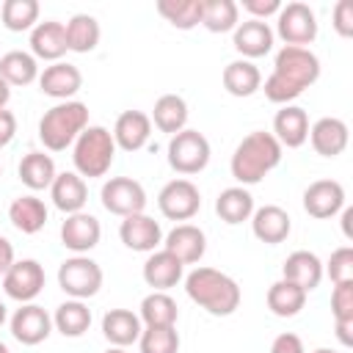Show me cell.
<instances>
[{
    "label": "cell",
    "mask_w": 353,
    "mask_h": 353,
    "mask_svg": "<svg viewBox=\"0 0 353 353\" xmlns=\"http://www.w3.org/2000/svg\"><path fill=\"white\" fill-rule=\"evenodd\" d=\"M320 77V58L309 47H281L262 91L276 105H290Z\"/></svg>",
    "instance_id": "cell-1"
},
{
    "label": "cell",
    "mask_w": 353,
    "mask_h": 353,
    "mask_svg": "<svg viewBox=\"0 0 353 353\" xmlns=\"http://www.w3.org/2000/svg\"><path fill=\"white\" fill-rule=\"evenodd\" d=\"M185 292L193 303H199L204 312H210L212 317H229L237 312L240 306V284L215 268H193L185 276Z\"/></svg>",
    "instance_id": "cell-2"
},
{
    "label": "cell",
    "mask_w": 353,
    "mask_h": 353,
    "mask_svg": "<svg viewBox=\"0 0 353 353\" xmlns=\"http://www.w3.org/2000/svg\"><path fill=\"white\" fill-rule=\"evenodd\" d=\"M281 143L265 132V130H254L248 132L232 152L229 160V171L237 179V185H256L262 182L279 163H281Z\"/></svg>",
    "instance_id": "cell-3"
},
{
    "label": "cell",
    "mask_w": 353,
    "mask_h": 353,
    "mask_svg": "<svg viewBox=\"0 0 353 353\" xmlns=\"http://www.w3.org/2000/svg\"><path fill=\"white\" fill-rule=\"evenodd\" d=\"M85 127H88V105L85 102H80V99L55 102L39 119V141L50 152H63L77 141V135Z\"/></svg>",
    "instance_id": "cell-4"
},
{
    "label": "cell",
    "mask_w": 353,
    "mask_h": 353,
    "mask_svg": "<svg viewBox=\"0 0 353 353\" xmlns=\"http://www.w3.org/2000/svg\"><path fill=\"white\" fill-rule=\"evenodd\" d=\"M113 160H116V141L113 132L102 124H88L72 143V163L83 179L105 176Z\"/></svg>",
    "instance_id": "cell-5"
},
{
    "label": "cell",
    "mask_w": 353,
    "mask_h": 353,
    "mask_svg": "<svg viewBox=\"0 0 353 353\" xmlns=\"http://www.w3.org/2000/svg\"><path fill=\"white\" fill-rule=\"evenodd\" d=\"M102 281H105V273H102L99 262L91 259L88 254H74V256L63 259L58 268V287L74 301L94 298L99 292Z\"/></svg>",
    "instance_id": "cell-6"
},
{
    "label": "cell",
    "mask_w": 353,
    "mask_h": 353,
    "mask_svg": "<svg viewBox=\"0 0 353 353\" xmlns=\"http://www.w3.org/2000/svg\"><path fill=\"white\" fill-rule=\"evenodd\" d=\"M210 154H212L210 141L199 130L185 127L182 132L171 135V141H168V165L176 174H182L185 179L199 174V171H204L207 163H210Z\"/></svg>",
    "instance_id": "cell-7"
},
{
    "label": "cell",
    "mask_w": 353,
    "mask_h": 353,
    "mask_svg": "<svg viewBox=\"0 0 353 353\" xmlns=\"http://www.w3.org/2000/svg\"><path fill=\"white\" fill-rule=\"evenodd\" d=\"M276 33L287 47H309L317 39V14L312 6L292 0L276 14Z\"/></svg>",
    "instance_id": "cell-8"
},
{
    "label": "cell",
    "mask_w": 353,
    "mask_h": 353,
    "mask_svg": "<svg viewBox=\"0 0 353 353\" xmlns=\"http://www.w3.org/2000/svg\"><path fill=\"white\" fill-rule=\"evenodd\" d=\"M99 199H102V207L110 215H119V218L138 215V212L146 210V190L132 176H110L102 185Z\"/></svg>",
    "instance_id": "cell-9"
},
{
    "label": "cell",
    "mask_w": 353,
    "mask_h": 353,
    "mask_svg": "<svg viewBox=\"0 0 353 353\" xmlns=\"http://www.w3.org/2000/svg\"><path fill=\"white\" fill-rule=\"evenodd\" d=\"M157 207L168 221H190L201 207V193L190 179L176 176L160 188Z\"/></svg>",
    "instance_id": "cell-10"
},
{
    "label": "cell",
    "mask_w": 353,
    "mask_h": 353,
    "mask_svg": "<svg viewBox=\"0 0 353 353\" xmlns=\"http://www.w3.org/2000/svg\"><path fill=\"white\" fill-rule=\"evenodd\" d=\"M44 281H47V276H44L41 262L17 259L3 276V290L8 298H14L19 303H33V298L44 290Z\"/></svg>",
    "instance_id": "cell-11"
},
{
    "label": "cell",
    "mask_w": 353,
    "mask_h": 353,
    "mask_svg": "<svg viewBox=\"0 0 353 353\" xmlns=\"http://www.w3.org/2000/svg\"><path fill=\"white\" fill-rule=\"evenodd\" d=\"M11 336L28 347L41 345L52 334V314L39 303H19V309L8 320Z\"/></svg>",
    "instance_id": "cell-12"
},
{
    "label": "cell",
    "mask_w": 353,
    "mask_h": 353,
    "mask_svg": "<svg viewBox=\"0 0 353 353\" xmlns=\"http://www.w3.org/2000/svg\"><path fill=\"white\" fill-rule=\"evenodd\" d=\"M99 237H102V223L97 221V215L85 210L66 215L61 223V243L72 254H88L91 248L99 245Z\"/></svg>",
    "instance_id": "cell-13"
},
{
    "label": "cell",
    "mask_w": 353,
    "mask_h": 353,
    "mask_svg": "<svg viewBox=\"0 0 353 353\" xmlns=\"http://www.w3.org/2000/svg\"><path fill=\"white\" fill-rule=\"evenodd\" d=\"M39 88L47 97L66 102L83 88V72L69 61H55L39 72Z\"/></svg>",
    "instance_id": "cell-14"
},
{
    "label": "cell",
    "mask_w": 353,
    "mask_h": 353,
    "mask_svg": "<svg viewBox=\"0 0 353 353\" xmlns=\"http://www.w3.org/2000/svg\"><path fill=\"white\" fill-rule=\"evenodd\" d=\"M345 207V188L336 179H314L306 190H303V210L317 218H334L336 212H342Z\"/></svg>",
    "instance_id": "cell-15"
},
{
    "label": "cell",
    "mask_w": 353,
    "mask_h": 353,
    "mask_svg": "<svg viewBox=\"0 0 353 353\" xmlns=\"http://www.w3.org/2000/svg\"><path fill=\"white\" fill-rule=\"evenodd\" d=\"M119 237L130 251H141V254H152V251H157V245H163V229L146 212L121 218Z\"/></svg>",
    "instance_id": "cell-16"
},
{
    "label": "cell",
    "mask_w": 353,
    "mask_h": 353,
    "mask_svg": "<svg viewBox=\"0 0 353 353\" xmlns=\"http://www.w3.org/2000/svg\"><path fill=\"white\" fill-rule=\"evenodd\" d=\"M273 28L262 19H245V22H237V28L232 30V44L234 50L245 58V61H254V58H262L273 50Z\"/></svg>",
    "instance_id": "cell-17"
},
{
    "label": "cell",
    "mask_w": 353,
    "mask_h": 353,
    "mask_svg": "<svg viewBox=\"0 0 353 353\" xmlns=\"http://www.w3.org/2000/svg\"><path fill=\"white\" fill-rule=\"evenodd\" d=\"M306 141H312V149L320 157H336V154H342L347 149L350 130H347V124L342 119L323 116L314 124H309V138Z\"/></svg>",
    "instance_id": "cell-18"
},
{
    "label": "cell",
    "mask_w": 353,
    "mask_h": 353,
    "mask_svg": "<svg viewBox=\"0 0 353 353\" xmlns=\"http://www.w3.org/2000/svg\"><path fill=\"white\" fill-rule=\"evenodd\" d=\"M163 248L174 254L182 265H196L207 251V234L196 223H176L163 237Z\"/></svg>",
    "instance_id": "cell-19"
},
{
    "label": "cell",
    "mask_w": 353,
    "mask_h": 353,
    "mask_svg": "<svg viewBox=\"0 0 353 353\" xmlns=\"http://www.w3.org/2000/svg\"><path fill=\"white\" fill-rule=\"evenodd\" d=\"M69 52L66 47V28L58 19H44L30 30V55L39 61H61Z\"/></svg>",
    "instance_id": "cell-20"
},
{
    "label": "cell",
    "mask_w": 353,
    "mask_h": 353,
    "mask_svg": "<svg viewBox=\"0 0 353 353\" xmlns=\"http://www.w3.org/2000/svg\"><path fill=\"white\" fill-rule=\"evenodd\" d=\"M152 135V119L143 110H124L119 113L116 124H113V141L116 149L124 152H141L149 143Z\"/></svg>",
    "instance_id": "cell-21"
},
{
    "label": "cell",
    "mask_w": 353,
    "mask_h": 353,
    "mask_svg": "<svg viewBox=\"0 0 353 353\" xmlns=\"http://www.w3.org/2000/svg\"><path fill=\"white\" fill-rule=\"evenodd\" d=\"M251 232L259 243H268V245H279L290 237L292 232V221L287 215L284 207L279 204H265L259 210H254L251 215Z\"/></svg>",
    "instance_id": "cell-22"
},
{
    "label": "cell",
    "mask_w": 353,
    "mask_h": 353,
    "mask_svg": "<svg viewBox=\"0 0 353 353\" xmlns=\"http://www.w3.org/2000/svg\"><path fill=\"white\" fill-rule=\"evenodd\" d=\"M182 276H185V265L165 248L152 251L143 262V281L157 292H168L182 281Z\"/></svg>",
    "instance_id": "cell-23"
},
{
    "label": "cell",
    "mask_w": 353,
    "mask_h": 353,
    "mask_svg": "<svg viewBox=\"0 0 353 353\" xmlns=\"http://www.w3.org/2000/svg\"><path fill=\"white\" fill-rule=\"evenodd\" d=\"M281 149H298L309 138V116L301 105H281V110L273 116V132H270Z\"/></svg>",
    "instance_id": "cell-24"
},
{
    "label": "cell",
    "mask_w": 353,
    "mask_h": 353,
    "mask_svg": "<svg viewBox=\"0 0 353 353\" xmlns=\"http://www.w3.org/2000/svg\"><path fill=\"white\" fill-rule=\"evenodd\" d=\"M281 279L298 284L303 292H312V290H317L320 281H323V262H320V256H317L314 251L298 248V251H292V254L284 259V265H281Z\"/></svg>",
    "instance_id": "cell-25"
},
{
    "label": "cell",
    "mask_w": 353,
    "mask_h": 353,
    "mask_svg": "<svg viewBox=\"0 0 353 353\" xmlns=\"http://www.w3.org/2000/svg\"><path fill=\"white\" fill-rule=\"evenodd\" d=\"M50 199L63 215L80 212L88 201V185L77 171H61L50 185Z\"/></svg>",
    "instance_id": "cell-26"
},
{
    "label": "cell",
    "mask_w": 353,
    "mask_h": 353,
    "mask_svg": "<svg viewBox=\"0 0 353 353\" xmlns=\"http://www.w3.org/2000/svg\"><path fill=\"white\" fill-rule=\"evenodd\" d=\"M141 331H143V323L132 309H108L102 317V334L113 347H127L138 342Z\"/></svg>",
    "instance_id": "cell-27"
},
{
    "label": "cell",
    "mask_w": 353,
    "mask_h": 353,
    "mask_svg": "<svg viewBox=\"0 0 353 353\" xmlns=\"http://www.w3.org/2000/svg\"><path fill=\"white\" fill-rule=\"evenodd\" d=\"M47 204L39 199V196H33V193H28V196H17L14 201H11V207H8V221L14 223V229H19L22 234H36V232H41L44 229V223H47Z\"/></svg>",
    "instance_id": "cell-28"
},
{
    "label": "cell",
    "mask_w": 353,
    "mask_h": 353,
    "mask_svg": "<svg viewBox=\"0 0 353 353\" xmlns=\"http://www.w3.org/2000/svg\"><path fill=\"white\" fill-rule=\"evenodd\" d=\"M215 212L229 226H237L243 221H251V215H254V196L248 193V188L232 185V188H226V190L218 193Z\"/></svg>",
    "instance_id": "cell-29"
},
{
    "label": "cell",
    "mask_w": 353,
    "mask_h": 353,
    "mask_svg": "<svg viewBox=\"0 0 353 353\" xmlns=\"http://www.w3.org/2000/svg\"><path fill=\"white\" fill-rule=\"evenodd\" d=\"M221 80H223V88L232 97H251L262 88V72L256 69L254 61H245V58H237V61L226 63Z\"/></svg>",
    "instance_id": "cell-30"
},
{
    "label": "cell",
    "mask_w": 353,
    "mask_h": 353,
    "mask_svg": "<svg viewBox=\"0 0 353 353\" xmlns=\"http://www.w3.org/2000/svg\"><path fill=\"white\" fill-rule=\"evenodd\" d=\"M152 124L160 130V132H168V135H176L188 127V102L179 97V94H163L154 108H152Z\"/></svg>",
    "instance_id": "cell-31"
},
{
    "label": "cell",
    "mask_w": 353,
    "mask_h": 353,
    "mask_svg": "<svg viewBox=\"0 0 353 353\" xmlns=\"http://www.w3.org/2000/svg\"><path fill=\"white\" fill-rule=\"evenodd\" d=\"M52 328H55L58 334L69 336V339H77V336H83V334L91 328V309L85 306V301L69 298V301H63V303L55 309V314H52Z\"/></svg>",
    "instance_id": "cell-32"
},
{
    "label": "cell",
    "mask_w": 353,
    "mask_h": 353,
    "mask_svg": "<svg viewBox=\"0 0 353 353\" xmlns=\"http://www.w3.org/2000/svg\"><path fill=\"white\" fill-rule=\"evenodd\" d=\"M63 28H66V47H69V52L85 55V52L97 50L99 36H102V28H99L97 17H91V14H74L69 22H63Z\"/></svg>",
    "instance_id": "cell-33"
},
{
    "label": "cell",
    "mask_w": 353,
    "mask_h": 353,
    "mask_svg": "<svg viewBox=\"0 0 353 353\" xmlns=\"http://www.w3.org/2000/svg\"><path fill=\"white\" fill-rule=\"evenodd\" d=\"M17 174H19V182H22L25 188H30V190H44V188L52 185V179H55L58 171H55V160H52L50 154H44V152H28V154L19 160Z\"/></svg>",
    "instance_id": "cell-34"
},
{
    "label": "cell",
    "mask_w": 353,
    "mask_h": 353,
    "mask_svg": "<svg viewBox=\"0 0 353 353\" xmlns=\"http://www.w3.org/2000/svg\"><path fill=\"white\" fill-rule=\"evenodd\" d=\"M306 295L298 284L287 281V279H279L268 287V309L276 314V317H295L303 306H306Z\"/></svg>",
    "instance_id": "cell-35"
},
{
    "label": "cell",
    "mask_w": 353,
    "mask_h": 353,
    "mask_svg": "<svg viewBox=\"0 0 353 353\" xmlns=\"http://www.w3.org/2000/svg\"><path fill=\"white\" fill-rule=\"evenodd\" d=\"M0 77L8 85H30L39 80V61L25 50H11L0 55Z\"/></svg>",
    "instance_id": "cell-36"
},
{
    "label": "cell",
    "mask_w": 353,
    "mask_h": 353,
    "mask_svg": "<svg viewBox=\"0 0 353 353\" xmlns=\"http://www.w3.org/2000/svg\"><path fill=\"white\" fill-rule=\"evenodd\" d=\"M138 317L143 325H176L179 320V306L168 292H157L152 290L138 309Z\"/></svg>",
    "instance_id": "cell-37"
},
{
    "label": "cell",
    "mask_w": 353,
    "mask_h": 353,
    "mask_svg": "<svg viewBox=\"0 0 353 353\" xmlns=\"http://www.w3.org/2000/svg\"><path fill=\"white\" fill-rule=\"evenodd\" d=\"M39 14H41L39 0H3L0 3L3 28L11 30V33L33 30L39 25Z\"/></svg>",
    "instance_id": "cell-38"
},
{
    "label": "cell",
    "mask_w": 353,
    "mask_h": 353,
    "mask_svg": "<svg viewBox=\"0 0 353 353\" xmlns=\"http://www.w3.org/2000/svg\"><path fill=\"white\" fill-rule=\"evenodd\" d=\"M204 0H157V14L176 30H193L201 25Z\"/></svg>",
    "instance_id": "cell-39"
},
{
    "label": "cell",
    "mask_w": 353,
    "mask_h": 353,
    "mask_svg": "<svg viewBox=\"0 0 353 353\" xmlns=\"http://www.w3.org/2000/svg\"><path fill=\"white\" fill-rule=\"evenodd\" d=\"M240 22V6L234 0H204L201 25L210 33H229Z\"/></svg>",
    "instance_id": "cell-40"
},
{
    "label": "cell",
    "mask_w": 353,
    "mask_h": 353,
    "mask_svg": "<svg viewBox=\"0 0 353 353\" xmlns=\"http://www.w3.org/2000/svg\"><path fill=\"white\" fill-rule=\"evenodd\" d=\"M141 353H179L176 325H143L138 336Z\"/></svg>",
    "instance_id": "cell-41"
},
{
    "label": "cell",
    "mask_w": 353,
    "mask_h": 353,
    "mask_svg": "<svg viewBox=\"0 0 353 353\" xmlns=\"http://www.w3.org/2000/svg\"><path fill=\"white\" fill-rule=\"evenodd\" d=\"M323 276H328L334 284L353 281V248L350 245H342V248L331 251L328 262L323 265Z\"/></svg>",
    "instance_id": "cell-42"
},
{
    "label": "cell",
    "mask_w": 353,
    "mask_h": 353,
    "mask_svg": "<svg viewBox=\"0 0 353 353\" xmlns=\"http://www.w3.org/2000/svg\"><path fill=\"white\" fill-rule=\"evenodd\" d=\"M331 314H334V320H353V281L334 284V290H331Z\"/></svg>",
    "instance_id": "cell-43"
},
{
    "label": "cell",
    "mask_w": 353,
    "mask_h": 353,
    "mask_svg": "<svg viewBox=\"0 0 353 353\" xmlns=\"http://www.w3.org/2000/svg\"><path fill=\"white\" fill-rule=\"evenodd\" d=\"M334 30L342 36V39H350L353 36V0H339L334 6Z\"/></svg>",
    "instance_id": "cell-44"
},
{
    "label": "cell",
    "mask_w": 353,
    "mask_h": 353,
    "mask_svg": "<svg viewBox=\"0 0 353 353\" xmlns=\"http://www.w3.org/2000/svg\"><path fill=\"white\" fill-rule=\"evenodd\" d=\"M240 6L251 14L248 19H262V22L281 11V0H243Z\"/></svg>",
    "instance_id": "cell-45"
},
{
    "label": "cell",
    "mask_w": 353,
    "mask_h": 353,
    "mask_svg": "<svg viewBox=\"0 0 353 353\" xmlns=\"http://www.w3.org/2000/svg\"><path fill=\"white\" fill-rule=\"evenodd\" d=\"M270 353H306V347H303V339H301L298 334L284 331V334H279V336L273 339Z\"/></svg>",
    "instance_id": "cell-46"
},
{
    "label": "cell",
    "mask_w": 353,
    "mask_h": 353,
    "mask_svg": "<svg viewBox=\"0 0 353 353\" xmlns=\"http://www.w3.org/2000/svg\"><path fill=\"white\" fill-rule=\"evenodd\" d=\"M14 135H17V116L8 108H3L0 110V149L8 146L14 141Z\"/></svg>",
    "instance_id": "cell-47"
},
{
    "label": "cell",
    "mask_w": 353,
    "mask_h": 353,
    "mask_svg": "<svg viewBox=\"0 0 353 353\" xmlns=\"http://www.w3.org/2000/svg\"><path fill=\"white\" fill-rule=\"evenodd\" d=\"M14 262H17V259H14V245H11L8 237L0 234V276H6V270H8Z\"/></svg>",
    "instance_id": "cell-48"
},
{
    "label": "cell",
    "mask_w": 353,
    "mask_h": 353,
    "mask_svg": "<svg viewBox=\"0 0 353 353\" xmlns=\"http://www.w3.org/2000/svg\"><path fill=\"white\" fill-rule=\"evenodd\" d=\"M334 325H336L339 342H342L345 347H350V345H353V320H334Z\"/></svg>",
    "instance_id": "cell-49"
},
{
    "label": "cell",
    "mask_w": 353,
    "mask_h": 353,
    "mask_svg": "<svg viewBox=\"0 0 353 353\" xmlns=\"http://www.w3.org/2000/svg\"><path fill=\"white\" fill-rule=\"evenodd\" d=\"M350 221H353V207H342V234L347 240H353V232H350Z\"/></svg>",
    "instance_id": "cell-50"
},
{
    "label": "cell",
    "mask_w": 353,
    "mask_h": 353,
    "mask_svg": "<svg viewBox=\"0 0 353 353\" xmlns=\"http://www.w3.org/2000/svg\"><path fill=\"white\" fill-rule=\"evenodd\" d=\"M8 99H11V85H8V83L0 77V110L8 105Z\"/></svg>",
    "instance_id": "cell-51"
},
{
    "label": "cell",
    "mask_w": 353,
    "mask_h": 353,
    "mask_svg": "<svg viewBox=\"0 0 353 353\" xmlns=\"http://www.w3.org/2000/svg\"><path fill=\"white\" fill-rule=\"evenodd\" d=\"M6 320H8V309H6V303L0 301V325H3Z\"/></svg>",
    "instance_id": "cell-52"
},
{
    "label": "cell",
    "mask_w": 353,
    "mask_h": 353,
    "mask_svg": "<svg viewBox=\"0 0 353 353\" xmlns=\"http://www.w3.org/2000/svg\"><path fill=\"white\" fill-rule=\"evenodd\" d=\"M105 353H127V347H113V345H110Z\"/></svg>",
    "instance_id": "cell-53"
},
{
    "label": "cell",
    "mask_w": 353,
    "mask_h": 353,
    "mask_svg": "<svg viewBox=\"0 0 353 353\" xmlns=\"http://www.w3.org/2000/svg\"><path fill=\"white\" fill-rule=\"evenodd\" d=\"M312 353H336V350H331V347H317V350H312Z\"/></svg>",
    "instance_id": "cell-54"
},
{
    "label": "cell",
    "mask_w": 353,
    "mask_h": 353,
    "mask_svg": "<svg viewBox=\"0 0 353 353\" xmlns=\"http://www.w3.org/2000/svg\"><path fill=\"white\" fill-rule=\"evenodd\" d=\"M0 353H11V350H8V345H6V342H0Z\"/></svg>",
    "instance_id": "cell-55"
},
{
    "label": "cell",
    "mask_w": 353,
    "mask_h": 353,
    "mask_svg": "<svg viewBox=\"0 0 353 353\" xmlns=\"http://www.w3.org/2000/svg\"><path fill=\"white\" fill-rule=\"evenodd\" d=\"M0 176H3V165H0Z\"/></svg>",
    "instance_id": "cell-56"
}]
</instances>
